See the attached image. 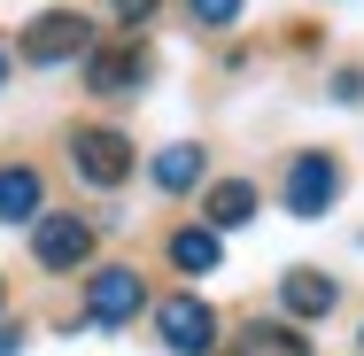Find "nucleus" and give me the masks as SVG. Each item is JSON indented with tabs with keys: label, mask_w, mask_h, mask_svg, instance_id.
<instances>
[{
	"label": "nucleus",
	"mask_w": 364,
	"mask_h": 356,
	"mask_svg": "<svg viewBox=\"0 0 364 356\" xmlns=\"http://www.w3.org/2000/svg\"><path fill=\"white\" fill-rule=\"evenodd\" d=\"M333 202H341V163H333L326 147H302L287 163V210L294 217H326Z\"/></svg>",
	"instance_id": "3"
},
{
	"label": "nucleus",
	"mask_w": 364,
	"mask_h": 356,
	"mask_svg": "<svg viewBox=\"0 0 364 356\" xmlns=\"http://www.w3.org/2000/svg\"><path fill=\"white\" fill-rule=\"evenodd\" d=\"M70 171L85 186H124L132 178V140L124 132H101V124H77L70 132Z\"/></svg>",
	"instance_id": "2"
},
{
	"label": "nucleus",
	"mask_w": 364,
	"mask_h": 356,
	"mask_svg": "<svg viewBox=\"0 0 364 356\" xmlns=\"http://www.w3.org/2000/svg\"><path fill=\"white\" fill-rule=\"evenodd\" d=\"M93 47V23L77 16V8H47V16H31L23 23V63H39V70H55V63H70Z\"/></svg>",
	"instance_id": "1"
},
{
	"label": "nucleus",
	"mask_w": 364,
	"mask_h": 356,
	"mask_svg": "<svg viewBox=\"0 0 364 356\" xmlns=\"http://www.w3.org/2000/svg\"><path fill=\"white\" fill-rule=\"evenodd\" d=\"M186 8H194V23L225 31V23H240V8H248V0H186Z\"/></svg>",
	"instance_id": "14"
},
{
	"label": "nucleus",
	"mask_w": 364,
	"mask_h": 356,
	"mask_svg": "<svg viewBox=\"0 0 364 356\" xmlns=\"http://www.w3.org/2000/svg\"><path fill=\"white\" fill-rule=\"evenodd\" d=\"M171 264L178 271H218V232L210 225H178L171 232Z\"/></svg>",
	"instance_id": "13"
},
{
	"label": "nucleus",
	"mask_w": 364,
	"mask_h": 356,
	"mask_svg": "<svg viewBox=\"0 0 364 356\" xmlns=\"http://www.w3.org/2000/svg\"><path fill=\"white\" fill-rule=\"evenodd\" d=\"M31 256L47 264V271H77L85 256H93V225L70 210H55V217H31Z\"/></svg>",
	"instance_id": "6"
},
{
	"label": "nucleus",
	"mask_w": 364,
	"mask_h": 356,
	"mask_svg": "<svg viewBox=\"0 0 364 356\" xmlns=\"http://www.w3.org/2000/svg\"><path fill=\"white\" fill-rule=\"evenodd\" d=\"M357 341H364V333H357Z\"/></svg>",
	"instance_id": "19"
},
{
	"label": "nucleus",
	"mask_w": 364,
	"mask_h": 356,
	"mask_svg": "<svg viewBox=\"0 0 364 356\" xmlns=\"http://www.w3.org/2000/svg\"><path fill=\"white\" fill-rule=\"evenodd\" d=\"M140 310H147L140 271H124V264H117V271H93V279H85V325H93V333H117V325H124V318H140Z\"/></svg>",
	"instance_id": "4"
},
{
	"label": "nucleus",
	"mask_w": 364,
	"mask_h": 356,
	"mask_svg": "<svg viewBox=\"0 0 364 356\" xmlns=\"http://www.w3.org/2000/svg\"><path fill=\"white\" fill-rule=\"evenodd\" d=\"M232 356H310V333H294V325H240V341H232Z\"/></svg>",
	"instance_id": "9"
},
{
	"label": "nucleus",
	"mask_w": 364,
	"mask_h": 356,
	"mask_svg": "<svg viewBox=\"0 0 364 356\" xmlns=\"http://www.w3.org/2000/svg\"><path fill=\"white\" fill-rule=\"evenodd\" d=\"M109 8H117V23H147L155 16V0H109Z\"/></svg>",
	"instance_id": "15"
},
{
	"label": "nucleus",
	"mask_w": 364,
	"mask_h": 356,
	"mask_svg": "<svg viewBox=\"0 0 364 356\" xmlns=\"http://www.w3.org/2000/svg\"><path fill=\"white\" fill-rule=\"evenodd\" d=\"M333 101H364V70H341V77H333Z\"/></svg>",
	"instance_id": "16"
},
{
	"label": "nucleus",
	"mask_w": 364,
	"mask_h": 356,
	"mask_svg": "<svg viewBox=\"0 0 364 356\" xmlns=\"http://www.w3.org/2000/svg\"><path fill=\"white\" fill-rule=\"evenodd\" d=\"M31 217H39V171L8 163L0 171V225H31Z\"/></svg>",
	"instance_id": "10"
},
{
	"label": "nucleus",
	"mask_w": 364,
	"mask_h": 356,
	"mask_svg": "<svg viewBox=\"0 0 364 356\" xmlns=\"http://www.w3.org/2000/svg\"><path fill=\"white\" fill-rule=\"evenodd\" d=\"M140 77H147V47H140V39L93 47V55H85V85H93V93H132Z\"/></svg>",
	"instance_id": "7"
},
{
	"label": "nucleus",
	"mask_w": 364,
	"mask_h": 356,
	"mask_svg": "<svg viewBox=\"0 0 364 356\" xmlns=\"http://www.w3.org/2000/svg\"><path fill=\"white\" fill-rule=\"evenodd\" d=\"M279 302H287L294 318H326V310L341 302V286L326 279V271H287V279H279Z\"/></svg>",
	"instance_id": "8"
},
{
	"label": "nucleus",
	"mask_w": 364,
	"mask_h": 356,
	"mask_svg": "<svg viewBox=\"0 0 364 356\" xmlns=\"http://www.w3.org/2000/svg\"><path fill=\"white\" fill-rule=\"evenodd\" d=\"M0 85H8V47H0Z\"/></svg>",
	"instance_id": "18"
},
{
	"label": "nucleus",
	"mask_w": 364,
	"mask_h": 356,
	"mask_svg": "<svg viewBox=\"0 0 364 356\" xmlns=\"http://www.w3.org/2000/svg\"><path fill=\"white\" fill-rule=\"evenodd\" d=\"M155 325H163V349L171 356H210L218 349V318H210L202 294H171V302L155 310Z\"/></svg>",
	"instance_id": "5"
},
{
	"label": "nucleus",
	"mask_w": 364,
	"mask_h": 356,
	"mask_svg": "<svg viewBox=\"0 0 364 356\" xmlns=\"http://www.w3.org/2000/svg\"><path fill=\"white\" fill-rule=\"evenodd\" d=\"M256 217V186L248 178H218L210 186V232H232V225H248Z\"/></svg>",
	"instance_id": "11"
},
{
	"label": "nucleus",
	"mask_w": 364,
	"mask_h": 356,
	"mask_svg": "<svg viewBox=\"0 0 364 356\" xmlns=\"http://www.w3.org/2000/svg\"><path fill=\"white\" fill-rule=\"evenodd\" d=\"M155 186H163V194H194V186H202V147L194 140L163 147V155H155Z\"/></svg>",
	"instance_id": "12"
},
{
	"label": "nucleus",
	"mask_w": 364,
	"mask_h": 356,
	"mask_svg": "<svg viewBox=\"0 0 364 356\" xmlns=\"http://www.w3.org/2000/svg\"><path fill=\"white\" fill-rule=\"evenodd\" d=\"M23 349V333H16V325H0V356H16Z\"/></svg>",
	"instance_id": "17"
}]
</instances>
